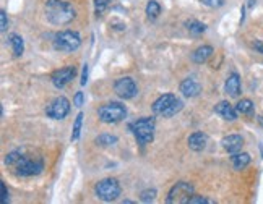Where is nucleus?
I'll list each match as a JSON object with an SVG mask.
<instances>
[{"mask_svg":"<svg viewBox=\"0 0 263 204\" xmlns=\"http://www.w3.org/2000/svg\"><path fill=\"white\" fill-rule=\"evenodd\" d=\"M81 125H83V114L80 112V114L76 115L75 118V123H73V130H72V141H76L78 138H80V133H81Z\"/></svg>","mask_w":263,"mask_h":204,"instance_id":"obj_24","label":"nucleus"},{"mask_svg":"<svg viewBox=\"0 0 263 204\" xmlns=\"http://www.w3.org/2000/svg\"><path fill=\"white\" fill-rule=\"evenodd\" d=\"M221 144H223V147H224V151H226V152H229L231 156H232V154H236V152H240V151H242L244 138L240 136V135H227V136L223 138Z\"/></svg>","mask_w":263,"mask_h":204,"instance_id":"obj_11","label":"nucleus"},{"mask_svg":"<svg viewBox=\"0 0 263 204\" xmlns=\"http://www.w3.org/2000/svg\"><path fill=\"white\" fill-rule=\"evenodd\" d=\"M13 167H15L17 175H20V177H33V175H38L42 172L44 164H42V160H39V159L21 156L20 160Z\"/></svg>","mask_w":263,"mask_h":204,"instance_id":"obj_7","label":"nucleus"},{"mask_svg":"<svg viewBox=\"0 0 263 204\" xmlns=\"http://www.w3.org/2000/svg\"><path fill=\"white\" fill-rule=\"evenodd\" d=\"M114 91H116V94L119 97H122V99H132V97H135V94L138 93L137 84H135V81L130 76L119 78L116 84H114Z\"/></svg>","mask_w":263,"mask_h":204,"instance_id":"obj_9","label":"nucleus"},{"mask_svg":"<svg viewBox=\"0 0 263 204\" xmlns=\"http://www.w3.org/2000/svg\"><path fill=\"white\" fill-rule=\"evenodd\" d=\"M21 157V152L20 151H13L10 154H7V157H5V164L7 165H15L18 160Z\"/></svg>","mask_w":263,"mask_h":204,"instance_id":"obj_28","label":"nucleus"},{"mask_svg":"<svg viewBox=\"0 0 263 204\" xmlns=\"http://www.w3.org/2000/svg\"><path fill=\"white\" fill-rule=\"evenodd\" d=\"M76 12L72 4L63 0H47L46 2V18L55 26H63L72 23Z\"/></svg>","mask_w":263,"mask_h":204,"instance_id":"obj_1","label":"nucleus"},{"mask_svg":"<svg viewBox=\"0 0 263 204\" xmlns=\"http://www.w3.org/2000/svg\"><path fill=\"white\" fill-rule=\"evenodd\" d=\"M84 102V94L81 93V91H78V93L75 94L73 97V105H76V107H81Z\"/></svg>","mask_w":263,"mask_h":204,"instance_id":"obj_31","label":"nucleus"},{"mask_svg":"<svg viewBox=\"0 0 263 204\" xmlns=\"http://www.w3.org/2000/svg\"><path fill=\"white\" fill-rule=\"evenodd\" d=\"M154 198H156L154 188H148V189H145V191H141V194H140V199L143 202H151V201H154Z\"/></svg>","mask_w":263,"mask_h":204,"instance_id":"obj_27","label":"nucleus"},{"mask_svg":"<svg viewBox=\"0 0 263 204\" xmlns=\"http://www.w3.org/2000/svg\"><path fill=\"white\" fill-rule=\"evenodd\" d=\"M0 18H2V26H0V30H2V31H7V28H9V20H7V13H5V10L0 12Z\"/></svg>","mask_w":263,"mask_h":204,"instance_id":"obj_32","label":"nucleus"},{"mask_svg":"<svg viewBox=\"0 0 263 204\" xmlns=\"http://www.w3.org/2000/svg\"><path fill=\"white\" fill-rule=\"evenodd\" d=\"M202 91V84L195 78H187L181 83V93L186 97H197Z\"/></svg>","mask_w":263,"mask_h":204,"instance_id":"obj_14","label":"nucleus"},{"mask_svg":"<svg viewBox=\"0 0 263 204\" xmlns=\"http://www.w3.org/2000/svg\"><path fill=\"white\" fill-rule=\"evenodd\" d=\"M70 112V102L67 97H57L51 104L46 107V114L49 118H54V120H63Z\"/></svg>","mask_w":263,"mask_h":204,"instance_id":"obj_8","label":"nucleus"},{"mask_svg":"<svg viewBox=\"0 0 263 204\" xmlns=\"http://www.w3.org/2000/svg\"><path fill=\"white\" fill-rule=\"evenodd\" d=\"M215 112L218 115H221L224 120H227V122H234L237 118V109L232 107V105L227 101H221L219 104H216Z\"/></svg>","mask_w":263,"mask_h":204,"instance_id":"obj_13","label":"nucleus"},{"mask_svg":"<svg viewBox=\"0 0 263 204\" xmlns=\"http://www.w3.org/2000/svg\"><path fill=\"white\" fill-rule=\"evenodd\" d=\"M130 130L140 144L151 143L154 138V118L150 117L138 118L137 122L130 123Z\"/></svg>","mask_w":263,"mask_h":204,"instance_id":"obj_2","label":"nucleus"},{"mask_svg":"<svg viewBox=\"0 0 263 204\" xmlns=\"http://www.w3.org/2000/svg\"><path fill=\"white\" fill-rule=\"evenodd\" d=\"M213 52L215 51H213L211 46H202V47H198L197 51H194V54H192V60H194L195 63H205L213 55Z\"/></svg>","mask_w":263,"mask_h":204,"instance_id":"obj_18","label":"nucleus"},{"mask_svg":"<svg viewBox=\"0 0 263 204\" xmlns=\"http://www.w3.org/2000/svg\"><path fill=\"white\" fill-rule=\"evenodd\" d=\"M207 144H208V136L203 131H195L189 136V147L192 151L200 152L207 147Z\"/></svg>","mask_w":263,"mask_h":204,"instance_id":"obj_15","label":"nucleus"},{"mask_svg":"<svg viewBox=\"0 0 263 204\" xmlns=\"http://www.w3.org/2000/svg\"><path fill=\"white\" fill-rule=\"evenodd\" d=\"M252 47H253L257 52L263 54V41H260V39H255V41L252 42Z\"/></svg>","mask_w":263,"mask_h":204,"instance_id":"obj_33","label":"nucleus"},{"mask_svg":"<svg viewBox=\"0 0 263 204\" xmlns=\"http://www.w3.org/2000/svg\"><path fill=\"white\" fill-rule=\"evenodd\" d=\"M200 2L210 7V9H219V7L224 5V0H200Z\"/></svg>","mask_w":263,"mask_h":204,"instance_id":"obj_30","label":"nucleus"},{"mask_svg":"<svg viewBox=\"0 0 263 204\" xmlns=\"http://www.w3.org/2000/svg\"><path fill=\"white\" fill-rule=\"evenodd\" d=\"M9 44L12 46V51L15 54V57H21L23 55V51H25V42H23V38L18 36V34L12 33L9 34Z\"/></svg>","mask_w":263,"mask_h":204,"instance_id":"obj_17","label":"nucleus"},{"mask_svg":"<svg viewBox=\"0 0 263 204\" xmlns=\"http://www.w3.org/2000/svg\"><path fill=\"white\" fill-rule=\"evenodd\" d=\"M98 115H99V120L103 123H109V125L119 123L127 117V109H125V105L119 104V102H111V104L103 105V107L98 110Z\"/></svg>","mask_w":263,"mask_h":204,"instance_id":"obj_4","label":"nucleus"},{"mask_svg":"<svg viewBox=\"0 0 263 204\" xmlns=\"http://www.w3.org/2000/svg\"><path fill=\"white\" fill-rule=\"evenodd\" d=\"M112 0H95V13L98 17H101L103 13L109 9Z\"/></svg>","mask_w":263,"mask_h":204,"instance_id":"obj_26","label":"nucleus"},{"mask_svg":"<svg viewBox=\"0 0 263 204\" xmlns=\"http://www.w3.org/2000/svg\"><path fill=\"white\" fill-rule=\"evenodd\" d=\"M75 75H76V68L70 65V67L60 68V70H57V72H54L52 76H51V80H52V84L55 88L62 89L75 78Z\"/></svg>","mask_w":263,"mask_h":204,"instance_id":"obj_10","label":"nucleus"},{"mask_svg":"<svg viewBox=\"0 0 263 204\" xmlns=\"http://www.w3.org/2000/svg\"><path fill=\"white\" fill-rule=\"evenodd\" d=\"M81 46V38L76 31H60L54 38V47L60 52H75Z\"/></svg>","mask_w":263,"mask_h":204,"instance_id":"obj_3","label":"nucleus"},{"mask_svg":"<svg viewBox=\"0 0 263 204\" xmlns=\"http://www.w3.org/2000/svg\"><path fill=\"white\" fill-rule=\"evenodd\" d=\"M10 201V194H9V191H7V186H5V183H2V202L4 204H7Z\"/></svg>","mask_w":263,"mask_h":204,"instance_id":"obj_34","label":"nucleus"},{"mask_svg":"<svg viewBox=\"0 0 263 204\" xmlns=\"http://www.w3.org/2000/svg\"><path fill=\"white\" fill-rule=\"evenodd\" d=\"M189 204H215V201L205 198V196L194 194V196H192V198L189 199Z\"/></svg>","mask_w":263,"mask_h":204,"instance_id":"obj_29","label":"nucleus"},{"mask_svg":"<svg viewBox=\"0 0 263 204\" xmlns=\"http://www.w3.org/2000/svg\"><path fill=\"white\" fill-rule=\"evenodd\" d=\"M95 143L98 146H103V147H108V146H114L117 143V136H114V135H108V133H103V135H99L96 139H95Z\"/></svg>","mask_w":263,"mask_h":204,"instance_id":"obj_23","label":"nucleus"},{"mask_svg":"<svg viewBox=\"0 0 263 204\" xmlns=\"http://www.w3.org/2000/svg\"><path fill=\"white\" fill-rule=\"evenodd\" d=\"M177 99V96L174 94H162L159 96L158 99H156L151 105V110H153V114L156 115H162L164 112L170 107V105L174 104V101Z\"/></svg>","mask_w":263,"mask_h":204,"instance_id":"obj_12","label":"nucleus"},{"mask_svg":"<svg viewBox=\"0 0 263 204\" xmlns=\"http://www.w3.org/2000/svg\"><path fill=\"white\" fill-rule=\"evenodd\" d=\"M146 15L150 20H156L159 15H161V5L156 2V0H150V2L146 4Z\"/></svg>","mask_w":263,"mask_h":204,"instance_id":"obj_21","label":"nucleus"},{"mask_svg":"<svg viewBox=\"0 0 263 204\" xmlns=\"http://www.w3.org/2000/svg\"><path fill=\"white\" fill-rule=\"evenodd\" d=\"M182 107H184V102L181 101V99H176L174 101V104L170 105V107L162 114V117H166V118H169V117H174L177 112H181L182 110Z\"/></svg>","mask_w":263,"mask_h":204,"instance_id":"obj_25","label":"nucleus"},{"mask_svg":"<svg viewBox=\"0 0 263 204\" xmlns=\"http://www.w3.org/2000/svg\"><path fill=\"white\" fill-rule=\"evenodd\" d=\"M224 89L231 97H237L240 94V78H239L237 73H231L229 76H227Z\"/></svg>","mask_w":263,"mask_h":204,"instance_id":"obj_16","label":"nucleus"},{"mask_svg":"<svg viewBox=\"0 0 263 204\" xmlns=\"http://www.w3.org/2000/svg\"><path fill=\"white\" fill-rule=\"evenodd\" d=\"M231 162H232V167L236 168V170H242V168H245L248 164H250V154H247V152L232 154Z\"/></svg>","mask_w":263,"mask_h":204,"instance_id":"obj_19","label":"nucleus"},{"mask_svg":"<svg viewBox=\"0 0 263 204\" xmlns=\"http://www.w3.org/2000/svg\"><path fill=\"white\" fill-rule=\"evenodd\" d=\"M236 109H237L239 114H242V115H252L253 114V102L250 99H242V101L237 102Z\"/></svg>","mask_w":263,"mask_h":204,"instance_id":"obj_22","label":"nucleus"},{"mask_svg":"<svg viewBox=\"0 0 263 204\" xmlns=\"http://www.w3.org/2000/svg\"><path fill=\"white\" fill-rule=\"evenodd\" d=\"M186 28L187 31L192 34V36H200L205 31H207V25L202 23V21H197V20H189L186 21Z\"/></svg>","mask_w":263,"mask_h":204,"instance_id":"obj_20","label":"nucleus"},{"mask_svg":"<svg viewBox=\"0 0 263 204\" xmlns=\"http://www.w3.org/2000/svg\"><path fill=\"white\" fill-rule=\"evenodd\" d=\"M120 185L116 178H104L101 180L99 183H96L95 186V193L96 196L101 201H106V202H111V201H116L119 196H120Z\"/></svg>","mask_w":263,"mask_h":204,"instance_id":"obj_5","label":"nucleus"},{"mask_svg":"<svg viewBox=\"0 0 263 204\" xmlns=\"http://www.w3.org/2000/svg\"><path fill=\"white\" fill-rule=\"evenodd\" d=\"M258 123H260V125L263 126V117H258Z\"/></svg>","mask_w":263,"mask_h":204,"instance_id":"obj_36","label":"nucleus"},{"mask_svg":"<svg viewBox=\"0 0 263 204\" xmlns=\"http://www.w3.org/2000/svg\"><path fill=\"white\" fill-rule=\"evenodd\" d=\"M192 196H194V185L189 183V181H179V183H176L170 188L166 202L167 204H184V202L189 204V199Z\"/></svg>","mask_w":263,"mask_h":204,"instance_id":"obj_6","label":"nucleus"},{"mask_svg":"<svg viewBox=\"0 0 263 204\" xmlns=\"http://www.w3.org/2000/svg\"><path fill=\"white\" fill-rule=\"evenodd\" d=\"M88 81V65L83 67V75H81V86H84Z\"/></svg>","mask_w":263,"mask_h":204,"instance_id":"obj_35","label":"nucleus"}]
</instances>
